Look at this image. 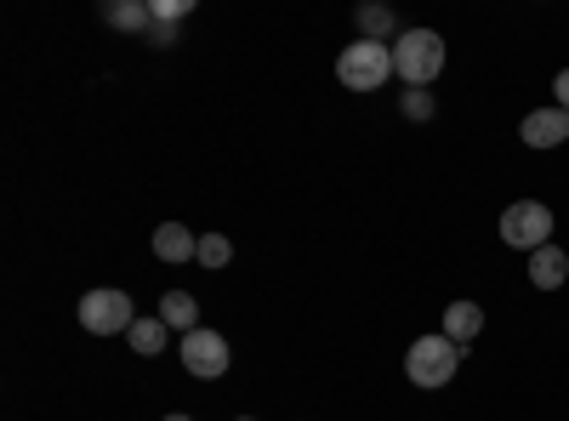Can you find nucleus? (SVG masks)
<instances>
[{"instance_id": "16", "label": "nucleus", "mask_w": 569, "mask_h": 421, "mask_svg": "<svg viewBox=\"0 0 569 421\" xmlns=\"http://www.w3.org/2000/svg\"><path fill=\"white\" fill-rule=\"evenodd\" d=\"M399 109H405V120H433V91H405V98H399Z\"/></svg>"}, {"instance_id": "15", "label": "nucleus", "mask_w": 569, "mask_h": 421, "mask_svg": "<svg viewBox=\"0 0 569 421\" xmlns=\"http://www.w3.org/2000/svg\"><path fill=\"white\" fill-rule=\"evenodd\" d=\"M194 262L217 273V268H228V262H233V245L222 240V233H206V240H200V257H194Z\"/></svg>"}, {"instance_id": "7", "label": "nucleus", "mask_w": 569, "mask_h": 421, "mask_svg": "<svg viewBox=\"0 0 569 421\" xmlns=\"http://www.w3.org/2000/svg\"><path fill=\"white\" fill-rule=\"evenodd\" d=\"M518 137H525L530 149H558V143H569V114H563L558 103H552V109H536V114H525Z\"/></svg>"}, {"instance_id": "6", "label": "nucleus", "mask_w": 569, "mask_h": 421, "mask_svg": "<svg viewBox=\"0 0 569 421\" xmlns=\"http://www.w3.org/2000/svg\"><path fill=\"white\" fill-rule=\"evenodd\" d=\"M177 359L188 364V377H200V382H217L222 370H228V342L217 337V331H188L182 337V348H177Z\"/></svg>"}, {"instance_id": "3", "label": "nucleus", "mask_w": 569, "mask_h": 421, "mask_svg": "<svg viewBox=\"0 0 569 421\" xmlns=\"http://www.w3.org/2000/svg\"><path fill=\"white\" fill-rule=\"evenodd\" d=\"M337 80H342L348 91H382V86L393 80V46H382V40H353V46H342Z\"/></svg>"}, {"instance_id": "2", "label": "nucleus", "mask_w": 569, "mask_h": 421, "mask_svg": "<svg viewBox=\"0 0 569 421\" xmlns=\"http://www.w3.org/2000/svg\"><path fill=\"white\" fill-rule=\"evenodd\" d=\"M456 370H461V348H456L445 331L416 337L410 353H405V377H410L416 388H450V382H456Z\"/></svg>"}, {"instance_id": "12", "label": "nucleus", "mask_w": 569, "mask_h": 421, "mask_svg": "<svg viewBox=\"0 0 569 421\" xmlns=\"http://www.w3.org/2000/svg\"><path fill=\"white\" fill-rule=\"evenodd\" d=\"M166 337H171V324H166L160 313H154V319H137L131 331H126V342H131V348H137L142 359H154V353L166 348Z\"/></svg>"}, {"instance_id": "5", "label": "nucleus", "mask_w": 569, "mask_h": 421, "mask_svg": "<svg viewBox=\"0 0 569 421\" xmlns=\"http://www.w3.org/2000/svg\"><path fill=\"white\" fill-rule=\"evenodd\" d=\"M80 324L91 337H120V331H131L137 324V308H131V297L126 291H86L80 297Z\"/></svg>"}, {"instance_id": "9", "label": "nucleus", "mask_w": 569, "mask_h": 421, "mask_svg": "<svg viewBox=\"0 0 569 421\" xmlns=\"http://www.w3.org/2000/svg\"><path fill=\"white\" fill-rule=\"evenodd\" d=\"M479 331H485V308H479V302H467V297H461V302L445 308V337H450L456 348H467Z\"/></svg>"}, {"instance_id": "18", "label": "nucleus", "mask_w": 569, "mask_h": 421, "mask_svg": "<svg viewBox=\"0 0 569 421\" xmlns=\"http://www.w3.org/2000/svg\"><path fill=\"white\" fill-rule=\"evenodd\" d=\"M149 46H177V23H154L149 29Z\"/></svg>"}, {"instance_id": "8", "label": "nucleus", "mask_w": 569, "mask_h": 421, "mask_svg": "<svg viewBox=\"0 0 569 421\" xmlns=\"http://www.w3.org/2000/svg\"><path fill=\"white\" fill-rule=\"evenodd\" d=\"M154 257H160V262H194V257H200V240H194L182 222H160V228H154Z\"/></svg>"}, {"instance_id": "11", "label": "nucleus", "mask_w": 569, "mask_h": 421, "mask_svg": "<svg viewBox=\"0 0 569 421\" xmlns=\"http://www.w3.org/2000/svg\"><path fill=\"white\" fill-rule=\"evenodd\" d=\"M160 319L171 324V331L188 337V331H200V302L188 297V291H166V297H160Z\"/></svg>"}, {"instance_id": "1", "label": "nucleus", "mask_w": 569, "mask_h": 421, "mask_svg": "<svg viewBox=\"0 0 569 421\" xmlns=\"http://www.w3.org/2000/svg\"><path fill=\"white\" fill-rule=\"evenodd\" d=\"M393 74L410 91H427V86L445 74V34L439 29H405L393 40Z\"/></svg>"}, {"instance_id": "10", "label": "nucleus", "mask_w": 569, "mask_h": 421, "mask_svg": "<svg viewBox=\"0 0 569 421\" xmlns=\"http://www.w3.org/2000/svg\"><path fill=\"white\" fill-rule=\"evenodd\" d=\"M563 279H569V257H563L558 245H541V251L530 257V285H536V291H558Z\"/></svg>"}, {"instance_id": "13", "label": "nucleus", "mask_w": 569, "mask_h": 421, "mask_svg": "<svg viewBox=\"0 0 569 421\" xmlns=\"http://www.w3.org/2000/svg\"><path fill=\"white\" fill-rule=\"evenodd\" d=\"M109 23L126 29V34H149V29H154V7H137V0H126V7H109Z\"/></svg>"}, {"instance_id": "17", "label": "nucleus", "mask_w": 569, "mask_h": 421, "mask_svg": "<svg viewBox=\"0 0 569 421\" xmlns=\"http://www.w3.org/2000/svg\"><path fill=\"white\" fill-rule=\"evenodd\" d=\"M188 12H194L188 0H154V23H182Z\"/></svg>"}, {"instance_id": "14", "label": "nucleus", "mask_w": 569, "mask_h": 421, "mask_svg": "<svg viewBox=\"0 0 569 421\" xmlns=\"http://www.w3.org/2000/svg\"><path fill=\"white\" fill-rule=\"evenodd\" d=\"M359 29H365V40L393 46V40H388V34H393V12H388V7H359Z\"/></svg>"}, {"instance_id": "4", "label": "nucleus", "mask_w": 569, "mask_h": 421, "mask_svg": "<svg viewBox=\"0 0 569 421\" xmlns=\"http://www.w3.org/2000/svg\"><path fill=\"white\" fill-rule=\"evenodd\" d=\"M501 240L512 245V251H541V245H552V211L541 206V200H518V206H507L501 211Z\"/></svg>"}, {"instance_id": "19", "label": "nucleus", "mask_w": 569, "mask_h": 421, "mask_svg": "<svg viewBox=\"0 0 569 421\" xmlns=\"http://www.w3.org/2000/svg\"><path fill=\"white\" fill-rule=\"evenodd\" d=\"M552 98H558V109L569 114V69H558V80H552Z\"/></svg>"}, {"instance_id": "21", "label": "nucleus", "mask_w": 569, "mask_h": 421, "mask_svg": "<svg viewBox=\"0 0 569 421\" xmlns=\"http://www.w3.org/2000/svg\"><path fill=\"white\" fill-rule=\"evenodd\" d=\"M240 421H251V415H240Z\"/></svg>"}, {"instance_id": "20", "label": "nucleus", "mask_w": 569, "mask_h": 421, "mask_svg": "<svg viewBox=\"0 0 569 421\" xmlns=\"http://www.w3.org/2000/svg\"><path fill=\"white\" fill-rule=\"evenodd\" d=\"M166 421H194V415H166Z\"/></svg>"}]
</instances>
